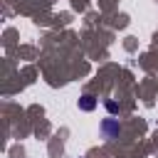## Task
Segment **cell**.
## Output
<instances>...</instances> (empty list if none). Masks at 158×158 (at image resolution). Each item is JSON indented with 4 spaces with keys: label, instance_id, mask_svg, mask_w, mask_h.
Wrapping results in <instances>:
<instances>
[{
    "label": "cell",
    "instance_id": "1",
    "mask_svg": "<svg viewBox=\"0 0 158 158\" xmlns=\"http://www.w3.org/2000/svg\"><path fill=\"white\" fill-rule=\"evenodd\" d=\"M99 133H101V138L104 141H118L121 138V133H123V128H121V123H118V118H104L101 123H99Z\"/></svg>",
    "mask_w": 158,
    "mask_h": 158
},
{
    "label": "cell",
    "instance_id": "2",
    "mask_svg": "<svg viewBox=\"0 0 158 158\" xmlns=\"http://www.w3.org/2000/svg\"><path fill=\"white\" fill-rule=\"evenodd\" d=\"M79 109H81V111H94V109H96V99H94L91 94H81V96H79Z\"/></svg>",
    "mask_w": 158,
    "mask_h": 158
},
{
    "label": "cell",
    "instance_id": "3",
    "mask_svg": "<svg viewBox=\"0 0 158 158\" xmlns=\"http://www.w3.org/2000/svg\"><path fill=\"white\" fill-rule=\"evenodd\" d=\"M106 109H109V114H116V111H118V106H116V101H111V99L106 101Z\"/></svg>",
    "mask_w": 158,
    "mask_h": 158
}]
</instances>
